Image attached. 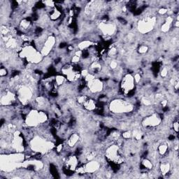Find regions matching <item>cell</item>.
Instances as JSON below:
<instances>
[{
    "mask_svg": "<svg viewBox=\"0 0 179 179\" xmlns=\"http://www.w3.org/2000/svg\"><path fill=\"white\" fill-rule=\"evenodd\" d=\"M30 148L34 152L46 153L54 147V144L51 141L44 139V138L35 137L30 141Z\"/></svg>",
    "mask_w": 179,
    "mask_h": 179,
    "instance_id": "6da1fadb",
    "label": "cell"
},
{
    "mask_svg": "<svg viewBox=\"0 0 179 179\" xmlns=\"http://www.w3.org/2000/svg\"><path fill=\"white\" fill-rule=\"evenodd\" d=\"M109 110L114 113H130L134 110V106L129 101L123 99H114L110 103Z\"/></svg>",
    "mask_w": 179,
    "mask_h": 179,
    "instance_id": "7a4b0ae2",
    "label": "cell"
},
{
    "mask_svg": "<svg viewBox=\"0 0 179 179\" xmlns=\"http://www.w3.org/2000/svg\"><path fill=\"white\" fill-rule=\"evenodd\" d=\"M156 24V18L152 16L144 17L140 20L137 25V29L141 34H147L154 29Z\"/></svg>",
    "mask_w": 179,
    "mask_h": 179,
    "instance_id": "3957f363",
    "label": "cell"
},
{
    "mask_svg": "<svg viewBox=\"0 0 179 179\" xmlns=\"http://www.w3.org/2000/svg\"><path fill=\"white\" fill-rule=\"evenodd\" d=\"M32 90L30 87L26 85H20L17 90V95L18 100L21 102L22 104L25 105L29 103L30 99L33 96Z\"/></svg>",
    "mask_w": 179,
    "mask_h": 179,
    "instance_id": "277c9868",
    "label": "cell"
},
{
    "mask_svg": "<svg viewBox=\"0 0 179 179\" xmlns=\"http://www.w3.org/2000/svg\"><path fill=\"white\" fill-rule=\"evenodd\" d=\"M121 87L125 95L129 94L135 87V81L132 74H126L121 81Z\"/></svg>",
    "mask_w": 179,
    "mask_h": 179,
    "instance_id": "5b68a950",
    "label": "cell"
},
{
    "mask_svg": "<svg viewBox=\"0 0 179 179\" xmlns=\"http://www.w3.org/2000/svg\"><path fill=\"white\" fill-rule=\"evenodd\" d=\"M25 123L29 127H35L41 124L39 117V111L36 110L30 111L25 118Z\"/></svg>",
    "mask_w": 179,
    "mask_h": 179,
    "instance_id": "8992f818",
    "label": "cell"
},
{
    "mask_svg": "<svg viewBox=\"0 0 179 179\" xmlns=\"http://www.w3.org/2000/svg\"><path fill=\"white\" fill-rule=\"evenodd\" d=\"M162 118L158 113H152L146 118L142 122V125L145 127H152L158 126L161 123Z\"/></svg>",
    "mask_w": 179,
    "mask_h": 179,
    "instance_id": "52a82bcc",
    "label": "cell"
},
{
    "mask_svg": "<svg viewBox=\"0 0 179 179\" xmlns=\"http://www.w3.org/2000/svg\"><path fill=\"white\" fill-rule=\"evenodd\" d=\"M56 39L54 36H48L46 38L44 46H43L42 49L41 50V53L44 57L47 56L48 54L51 52V50L53 48L55 44Z\"/></svg>",
    "mask_w": 179,
    "mask_h": 179,
    "instance_id": "ba28073f",
    "label": "cell"
},
{
    "mask_svg": "<svg viewBox=\"0 0 179 179\" xmlns=\"http://www.w3.org/2000/svg\"><path fill=\"white\" fill-rule=\"evenodd\" d=\"M87 87H88L90 92L95 94V93H99L102 91L104 84L99 79L94 78L93 80L87 82Z\"/></svg>",
    "mask_w": 179,
    "mask_h": 179,
    "instance_id": "9c48e42d",
    "label": "cell"
},
{
    "mask_svg": "<svg viewBox=\"0 0 179 179\" xmlns=\"http://www.w3.org/2000/svg\"><path fill=\"white\" fill-rule=\"evenodd\" d=\"M85 172L87 174H93V173L97 172L100 167V164L97 161H89L85 164L84 166Z\"/></svg>",
    "mask_w": 179,
    "mask_h": 179,
    "instance_id": "30bf717a",
    "label": "cell"
},
{
    "mask_svg": "<svg viewBox=\"0 0 179 179\" xmlns=\"http://www.w3.org/2000/svg\"><path fill=\"white\" fill-rule=\"evenodd\" d=\"M76 156H70L67 159L66 161V167L67 170L74 172L76 171V168L78 167V162Z\"/></svg>",
    "mask_w": 179,
    "mask_h": 179,
    "instance_id": "8fae6325",
    "label": "cell"
},
{
    "mask_svg": "<svg viewBox=\"0 0 179 179\" xmlns=\"http://www.w3.org/2000/svg\"><path fill=\"white\" fill-rule=\"evenodd\" d=\"M16 100V95L11 92L7 91L4 95L1 96V104L2 106L11 105Z\"/></svg>",
    "mask_w": 179,
    "mask_h": 179,
    "instance_id": "7c38bea8",
    "label": "cell"
},
{
    "mask_svg": "<svg viewBox=\"0 0 179 179\" xmlns=\"http://www.w3.org/2000/svg\"><path fill=\"white\" fill-rule=\"evenodd\" d=\"M83 106H84L85 109L87 110V111H94L97 109V104L96 102L94 99H87V101L83 104Z\"/></svg>",
    "mask_w": 179,
    "mask_h": 179,
    "instance_id": "4fadbf2b",
    "label": "cell"
},
{
    "mask_svg": "<svg viewBox=\"0 0 179 179\" xmlns=\"http://www.w3.org/2000/svg\"><path fill=\"white\" fill-rule=\"evenodd\" d=\"M171 169V165L168 162H162L160 165V171L162 173V175L165 176L169 172Z\"/></svg>",
    "mask_w": 179,
    "mask_h": 179,
    "instance_id": "5bb4252c",
    "label": "cell"
},
{
    "mask_svg": "<svg viewBox=\"0 0 179 179\" xmlns=\"http://www.w3.org/2000/svg\"><path fill=\"white\" fill-rule=\"evenodd\" d=\"M61 13L58 9H56V7L50 9L49 12V18L52 20H57L60 18Z\"/></svg>",
    "mask_w": 179,
    "mask_h": 179,
    "instance_id": "9a60e30c",
    "label": "cell"
},
{
    "mask_svg": "<svg viewBox=\"0 0 179 179\" xmlns=\"http://www.w3.org/2000/svg\"><path fill=\"white\" fill-rule=\"evenodd\" d=\"M79 141V136L77 134H72L69 138L68 146L70 147H74Z\"/></svg>",
    "mask_w": 179,
    "mask_h": 179,
    "instance_id": "2e32d148",
    "label": "cell"
},
{
    "mask_svg": "<svg viewBox=\"0 0 179 179\" xmlns=\"http://www.w3.org/2000/svg\"><path fill=\"white\" fill-rule=\"evenodd\" d=\"M93 44V43L92 41H87V40H85V41H83L81 42L80 44H78V49L80 50H86L90 46H91Z\"/></svg>",
    "mask_w": 179,
    "mask_h": 179,
    "instance_id": "e0dca14e",
    "label": "cell"
},
{
    "mask_svg": "<svg viewBox=\"0 0 179 179\" xmlns=\"http://www.w3.org/2000/svg\"><path fill=\"white\" fill-rule=\"evenodd\" d=\"M20 27L22 30H28L31 27V22L28 19H23L20 22Z\"/></svg>",
    "mask_w": 179,
    "mask_h": 179,
    "instance_id": "ac0fdd59",
    "label": "cell"
},
{
    "mask_svg": "<svg viewBox=\"0 0 179 179\" xmlns=\"http://www.w3.org/2000/svg\"><path fill=\"white\" fill-rule=\"evenodd\" d=\"M168 148H169V146L166 143L160 144L158 148V153L161 155H165L166 153V152H167Z\"/></svg>",
    "mask_w": 179,
    "mask_h": 179,
    "instance_id": "d6986e66",
    "label": "cell"
},
{
    "mask_svg": "<svg viewBox=\"0 0 179 179\" xmlns=\"http://www.w3.org/2000/svg\"><path fill=\"white\" fill-rule=\"evenodd\" d=\"M141 164L142 166H143V168L146 169H152V166H153L151 161L148 159H144L143 161H142Z\"/></svg>",
    "mask_w": 179,
    "mask_h": 179,
    "instance_id": "ffe728a7",
    "label": "cell"
},
{
    "mask_svg": "<svg viewBox=\"0 0 179 179\" xmlns=\"http://www.w3.org/2000/svg\"><path fill=\"white\" fill-rule=\"evenodd\" d=\"M64 76H62V75H58V76L55 77V83L58 86H60V85H62L64 84Z\"/></svg>",
    "mask_w": 179,
    "mask_h": 179,
    "instance_id": "44dd1931",
    "label": "cell"
},
{
    "mask_svg": "<svg viewBox=\"0 0 179 179\" xmlns=\"http://www.w3.org/2000/svg\"><path fill=\"white\" fill-rule=\"evenodd\" d=\"M148 50V47L146 45H141L140 46L139 48H138V52L140 54H144L146 53H147Z\"/></svg>",
    "mask_w": 179,
    "mask_h": 179,
    "instance_id": "7402d4cb",
    "label": "cell"
},
{
    "mask_svg": "<svg viewBox=\"0 0 179 179\" xmlns=\"http://www.w3.org/2000/svg\"><path fill=\"white\" fill-rule=\"evenodd\" d=\"M87 97L85 96V95H81V96H79L78 98H77V101L79 104H83L85 101H87Z\"/></svg>",
    "mask_w": 179,
    "mask_h": 179,
    "instance_id": "603a6c76",
    "label": "cell"
},
{
    "mask_svg": "<svg viewBox=\"0 0 179 179\" xmlns=\"http://www.w3.org/2000/svg\"><path fill=\"white\" fill-rule=\"evenodd\" d=\"M109 66L112 70H115L117 68L118 66V63L117 61L115 60H112L111 62H110Z\"/></svg>",
    "mask_w": 179,
    "mask_h": 179,
    "instance_id": "cb8c5ba5",
    "label": "cell"
},
{
    "mask_svg": "<svg viewBox=\"0 0 179 179\" xmlns=\"http://www.w3.org/2000/svg\"><path fill=\"white\" fill-rule=\"evenodd\" d=\"M122 136H123L124 139H129V138H130L132 136V134L130 131H125L123 132Z\"/></svg>",
    "mask_w": 179,
    "mask_h": 179,
    "instance_id": "d4e9b609",
    "label": "cell"
},
{
    "mask_svg": "<svg viewBox=\"0 0 179 179\" xmlns=\"http://www.w3.org/2000/svg\"><path fill=\"white\" fill-rule=\"evenodd\" d=\"M80 60H81V57L75 55H74L72 58V60H71V61H72V62L73 63V64H77V63H78L79 62H80Z\"/></svg>",
    "mask_w": 179,
    "mask_h": 179,
    "instance_id": "484cf974",
    "label": "cell"
},
{
    "mask_svg": "<svg viewBox=\"0 0 179 179\" xmlns=\"http://www.w3.org/2000/svg\"><path fill=\"white\" fill-rule=\"evenodd\" d=\"M169 71L167 70V68H166V67H164L163 69H162L161 72H160V75H161L162 77H166L168 75Z\"/></svg>",
    "mask_w": 179,
    "mask_h": 179,
    "instance_id": "4316f807",
    "label": "cell"
},
{
    "mask_svg": "<svg viewBox=\"0 0 179 179\" xmlns=\"http://www.w3.org/2000/svg\"><path fill=\"white\" fill-rule=\"evenodd\" d=\"M141 75H140V74H139V73H137L135 75H134V81H135V83H139L140 81H141Z\"/></svg>",
    "mask_w": 179,
    "mask_h": 179,
    "instance_id": "83f0119b",
    "label": "cell"
},
{
    "mask_svg": "<svg viewBox=\"0 0 179 179\" xmlns=\"http://www.w3.org/2000/svg\"><path fill=\"white\" fill-rule=\"evenodd\" d=\"M173 128H174V130L176 132V133L178 132L179 125H178V121L174 122V124H173Z\"/></svg>",
    "mask_w": 179,
    "mask_h": 179,
    "instance_id": "f1b7e54d",
    "label": "cell"
},
{
    "mask_svg": "<svg viewBox=\"0 0 179 179\" xmlns=\"http://www.w3.org/2000/svg\"><path fill=\"white\" fill-rule=\"evenodd\" d=\"M7 74V70H6V68H4V67H1V70H0V75H1V77L6 76Z\"/></svg>",
    "mask_w": 179,
    "mask_h": 179,
    "instance_id": "f546056e",
    "label": "cell"
},
{
    "mask_svg": "<svg viewBox=\"0 0 179 179\" xmlns=\"http://www.w3.org/2000/svg\"><path fill=\"white\" fill-rule=\"evenodd\" d=\"M168 10L165 9V8H162V9H160L159 10V11H158V13H159L160 15H164V14L167 13Z\"/></svg>",
    "mask_w": 179,
    "mask_h": 179,
    "instance_id": "4dcf8cb0",
    "label": "cell"
},
{
    "mask_svg": "<svg viewBox=\"0 0 179 179\" xmlns=\"http://www.w3.org/2000/svg\"><path fill=\"white\" fill-rule=\"evenodd\" d=\"M62 148H63V145H62V143H61V144H59L58 146H57V147H56V150H57V152H60L62 151Z\"/></svg>",
    "mask_w": 179,
    "mask_h": 179,
    "instance_id": "1f68e13d",
    "label": "cell"
}]
</instances>
